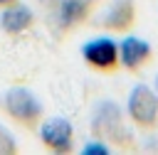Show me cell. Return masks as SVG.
I'll use <instances>...</instances> for the list:
<instances>
[{"label": "cell", "instance_id": "obj_2", "mask_svg": "<svg viewBox=\"0 0 158 155\" xmlns=\"http://www.w3.org/2000/svg\"><path fill=\"white\" fill-rule=\"evenodd\" d=\"M126 108H128V118L133 121L136 128L153 130L158 125V96L146 84H136L131 89Z\"/></svg>", "mask_w": 158, "mask_h": 155}, {"label": "cell", "instance_id": "obj_6", "mask_svg": "<svg viewBox=\"0 0 158 155\" xmlns=\"http://www.w3.org/2000/svg\"><path fill=\"white\" fill-rule=\"evenodd\" d=\"M96 0H59L57 5V22L62 30H72L89 20Z\"/></svg>", "mask_w": 158, "mask_h": 155}, {"label": "cell", "instance_id": "obj_3", "mask_svg": "<svg viewBox=\"0 0 158 155\" xmlns=\"http://www.w3.org/2000/svg\"><path fill=\"white\" fill-rule=\"evenodd\" d=\"M81 57L84 62L101 71V74H111V71H118L121 66V59H118V44L111 39V37H96V39H89L84 47H81Z\"/></svg>", "mask_w": 158, "mask_h": 155}, {"label": "cell", "instance_id": "obj_11", "mask_svg": "<svg viewBox=\"0 0 158 155\" xmlns=\"http://www.w3.org/2000/svg\"><path fill=\"white\" fill-rule=\"evenodd\" d=\"M12 2H17V0H0V7H7V5H12Z\"/></svg>", "mask_w": 158, "mask_h": 155}, {"label": "cell", "instance_id": "obj_8", "mask_svg": "<svg viewBox=\"0 0 158 155\" xmlns=\"http://www.w3.org/2000/svg\"><path fill=\"white\" fill-rule=\"evenodd\" d=\"M35 22V15L27 5H22L20 0L2 7V15H0V27L7 32V34H22L25 30H30Z\"/></svg>", "mask_w": 158, "mask_h": 155}, {"label": "cell", "instance_id": "obj_7", "mask_svg": "<svg viewBox=\"0 0 158 155\" xmlns=\"http://www.w3.org/2000/svg\"><path fill=\"white\" fill-rule=\"evenodd\" d=\"M136 25V5L133 0H116L106 15L101 17V27L114 30V32H128Z\"/></svg>", "mask_w": 158, "mask_h": 155}, {"label": "cell", "instance_id": "obj_5", "mask_svg": "<svg viewBox=\"0 0 158 155\" xmlns=\"http://www.w3.org/2000/svg\"><path fill=\"white\" fill-rule=\"evenodd\" d=\"M118 59H121V66L126 71L136 74V71H141L143 66H148L153 62V47L146 39L128 34L118 42Z\"/></svg>", "mask_w": 158, "mask_h": 155}, {"label": "cell", "instance_id": "obj_4", "mask_svg": "<svg viewBox=\"0 0 158 155\" xmlns=\"http://www.w3.org/2000/svg\"><path fill=\"white\" fill-rule=\"evenodd\" d=\"M40 140L52 153H72L74 148V128L67 118H47L40 123Z\"/></svg>", "mask_w": 158, "mask_h": 155}, {"label": "cell", "instance_id": "obj_9", "mask_svg": "<svg viewBox=\"0 0 158 155\" xmlns=\"http://www.w3.org/2000/svg\"><path fill=\"white\" fill-rule=\"evenodd\" d=\"M17 153V145H15V138L0 125V155H12Z\"/></svg>", "mask_w": 158, "mask_h": 155}, {"label": "cell", "instance_id": "obj_10", "mask_svg": "<svg viewBox=\"0 0 158 155\" xmlns=\"http://www.w3.org/2000/svg\"><path fill=\"white\" fill-rule=\"evenodd\" d=\"M84 153H109V148H106V145H96V143H94V145H86V148H84Z\"/></svg>", "mask_w": 158, "mask_h": 155}, {"label": "cell", "instance_id": "obj_1", "mask_svg": "<svg viewBox=\"0 0 158 155\" xmlns=\"http://www.w3.org/2000/svg\"><path fill=\"white\" fill-rule=\"evenodd\" d=\"M2 111H5L15 123H20V125L27 128V130L40 128L42 113H44L40 98H37L30 89H25V86H12V89L2 96Z\"/></svg>", "mask_w": 158, "mask_h": 155}]
</instances>
